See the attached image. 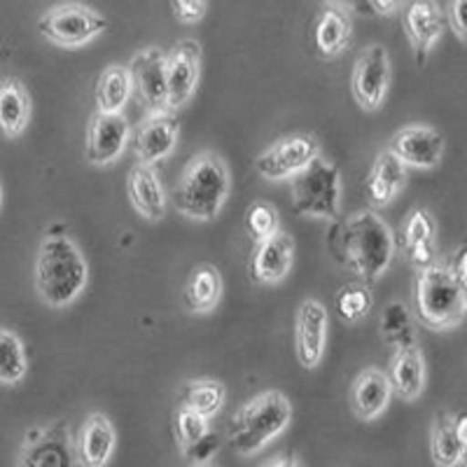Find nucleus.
<instances>
[{"mask_svg":"<svg viewBox=\"0 0 467 467\" xmlns=\"http://www.w3.org/2000/svg\"><path fill=\"white\" fill-rule=\"evenodd\" d=\"M327 245L335 260L353 271L365 285L377 283L398 253L393 229L374 211H358L344 223H335Z\"/></svg>","mask_w":467,"mask_h":467,"instance_id":"1","label":"nucleus"},{"mask_svg":"<svg viewBox=\"0 0 467 467\" xmlns=\"http://www.w3.org/2000/svg\"><path fill=\"white\" fill-rule=\"evenodd\" d=\"M87 281L89 266L78 244L61 229H49L37 245V297L52 308H66L85 292Z\"/></svg>","mask_w":467,"mask_h":467,"instance_id":"2","label":"nucleus"},{"mask_svg":"<svg viewBox=\"0 0 467 467\" xmlns=\"http://www.w3.org/2000/svg\"><path fill=\"white\" fill-rule=\"evenodd\" d=\"M232 192V175L218 152L202 150L192 157L173 187V208L197 223H211L220 215Z\"/></svg>","mask_w":467,"mask_h":467,"instance_id":"3","label":"nucleus"},{"mask_svg":"<svg viewBox=\"0 0 467 467\" xmlns=\"http://www.w3.org/2000/svg\"><path fill=\"white\" fill-rule=\"evenodd\" d=\"M292 402L281 390H265L245 402L229 423V446L241 458H253L287 431Z\"/></svg>","mask_w":467,"mask_h":467,"instance_id":"4","label":"nucleus"},{"mask_svg":"<svg viewBox=\"0 0 467 467\" xmlns=\"http://www.w3.org/2000/svg\"><path fill=\"white\" fill-rule=\"evenodd\" d=\"M414 314L423 327L444 332L462 323L467 314L465 299L446 262H435L419 271L414 285Z\"/></svg>","mask_w":467,"mask_h":467,"instance_id":"5","label":"nucleus"},{"mask_svg":"<svg viewBox=\"0 0 467 467\" xmlns=\"http://www.w3.org/2000/svg\"><path fill=\"white\" fill-rule=\"evenodd\" d=\"M295 213L302 218H320L339 223L341 171L332 160L320 154L304 173L290 181Z\"/></svg>","mask_w":467,"mask_h":467,"instance_id":"6","label":"nucleus"},{"mask_svg":"<svg viewBox=\"0 0 467 467\" xmlns=\"http://www.w3.org/2000/svg\"><path fill=\"white\" fill-rule=\"evenodd\" d=\"M108 19L82 3L52 5L37 19V33L61 49H80L106 33Z\"/></svg>","mask_w":467,"mask_h":467,"instance_id":"7","label":"nucleus"},{"mask_svg":"<svg viewBox=\"0 0 467 467\" xmlns=\"http://www.w3.org/2000/svg\"><path fill=\"white\" fill-rule=\"evenodd\" d=\"M320 157V140L314 133H290L269 145L255 160V171L266 181H292Z\"/></svg>","mask_w":467,"mask_h":467,"instance_id":"8","label":"nucleus"},{"mask_svg":"<svg viewBox=\"0 0 467 467\" xmlns=\"http://www.w3.org/2000/svg\"><path fill=\"white\" fill-rule=\"evenodd\" d=\"M16 467H80L68 423L31 428L19 449Z\"/></svg>","mask_w":467,"mask_h":467,"instance_id":"9","label":"nucleus"},{"mask_svg":"<svg viewBox=\"0 0 467 467\" xmlns=\"http://www.w3.org/2000/svg\"><path fill=\"white\" fill-rule=\"evenodd\" d=\"M390 87V58L383 45H367L356 58L350 75V91L358 106L374 112L383 106Z\"/></svg>","mask_w":467,"mask_h":467,"instance_id":"10","label":"nucleus"},{"mask_svg":"<svg viewBox=\"0 0 467 467\" xmlns=\"http://www.w3.org/2000/svg\"><path fill=\"white\" fill-rule=\"evenodd\" d=\"M129 140H131V124L124 112L122 115L94 112L89 127H87L85 160L99 169L115 164Z\"/></svg>","mask_w":467,"mask_h":467,"instance_id":"11","label":"nucleus"},{"mask_svg":"<svg viewBox=\"0 0 467 467\" xmlns=\"http://www.w3.org/2000/svg\"><path fill=\"white\" fill-rule=\"evenodd\" d=\"M202 78V45L197 40H181L166 57V80H169V110H182L197 94Z\"/></svg>","mask_w":467,"mask_h":467,"instance_id":"12","label":"nucleus"},{"mask_svg":"<svg viewBox=\"0 0 467 467\" xmlns=\"http://www.w3.org/2000/svg\"><path fill=\"white\" fill-rule=\"evenodd\" d=\"M178 136H181V122L175 112H148L133 133V154L139 160L136 164L154 166L169 160L178 143Z\"/></svg>","mask_w":467,"mask_h":467,"instance_id":"13","label":"nucleus"},{"mask_svg":"<svg viewBox=\"0 0 467 467\" xmlns=\"http://www.w3.org/2000/svg\"><path fill=\"white\" fill-rule=\"evenodd\" d=\"M386 150L407 169L431 171L437 169L441 161L444 136L432 127L411 124V127H402L400 131H395Z\"/></svg>","mask_w":467,"mask_h":467,"instance_id":"14","label":"nucleus"},{"mask_svg":"<svg viewBox=\"0 0 467 467\" xmlns=\"http://www.w3.org/2000/svg\"><path fill=\"white\" fill-rule=\"evenodd\" d=\"M133 91L139 94L148 112L169 110V80H166V54L160 47H145L129 61Z\"/></svg>","mask_w":467,"mask_h":467,"instance_id":"15","label":"nucleus"},{"mask_svg":"<svg viewBox=\"0 0 467 467\" xmlns=\"http://www.w3.org/2000/svg\"><path fill=\"white\" fill-rule=\"evenodd\" d=\"M327 327V308L314 297L304 299L297 308V320H295V350L304 369H316L323 362Z\"/></svg>","mask_w":467,"mask_h":467,"instance_id":"16","label":"nucleus"},{"mask_svg":"<svg viewBox=\"0 0 467 467\" xmlns=\"http://www.w3.org/2000/svg\"><path fill=\"white\" fill-rule=\"evenodd\" d=\"M295 262V239L285 229L255 245L248 262V276L257 285H278L285 281Z\"/></svg>","mask_w":467,"mask_h":467,"instance_id":"17","label":"nucleus"},{"mask_svg":"<svg viewBox=\"0 0 467 467\" xmlns=\"http://www.w3.org/2000/svg\"><path fill=\"white\" fill-rule=\"evenodd\" d=\"M402 24L409 43L414 47L416 64L423 66L428 54L432 52V47H435L437 40L444 33V12H441L437 3H431V0H416V3L404 5Z\"/></svg>","mask_w":467,"mask_h":467,"instance_id":"18","label":"nucleus"},{"mask_svg":"<svg viewBox=\"0 0 467 467\" xmlns=\"http://www.w3.org/2000/svg\"><path fill=\"white\" fill-rule=\"evenodd\" d=\"M117 449V431L103 411H91L75 435V453L80 467H106Z\"/></svg>","mask_w":467,"mask_h":467,"instance_id":"19","label":"nucleus"},{"mask_svg":"<svg viewBox=\"0 0 467 467\" xmlns=\"http://www.w3.org/2000/svg\"><path fill=\"white\" fill-rule=\"evenodd\" d=\"M127 194L133 211L148 223H161L169 211V194H166L161 178L154 166L133 164L127 175Z\"/></svg>","mask_w":467,"mask_h":467,"instance_id":"20","label":"nucleus"},{"mask_svg":"<svg viewBox=\"0 0 467 467\" xmlns=\"http://www.w3.org/2000/svg\"><path fill=\"white\" fill-rule=\"evenodd\" d=\"M393 398V383L386 372L367 367L353 379L350 386V411L362 423H372L383 414Z\"/></svg>","mask_w":467,"mask_h":467,"instance_id":"21","label":"nucleus"},{"mask_svg":"<svg viewBox=\"0 0 467 467\" xmlns=\"http://www.w3.org/2000/svg\"><path fill=\"white\" fill-rule=\"evenodd\" d=\"M435 232V220L425 208H414L404 220L402 232H400V248L416 271L428 269L437 262Z\"/></svg>","mask_w":467,"mask_h":467,"instance_id":"22","label":"nucleus"},{"mask_svg":"<svg viewBox=\"0 0 467 467\" xmlns=\"http://www.w3.org/2000/svg\"><path fill=\"white\" fill-rule=\"evenodd\" d=\"M350 37H353V22H350L348 10L341 3H325L314 28V45L318 57L332 61L348 49Z\"/></svg>","mask_w":467,"mask_h":467,"instance_id":"23","label":"nucleus"},{"mask_svg":"<svg viewBox=\"0 0 467 467\" xmlns=\"http://www.w3.org/2000/svg\"><path fill=\"white\" fill-rule=\"evenodd\" d=\"M33 101L26 85L19 78L0 80V136L16 140L31 124Z\"/></svg>","mask_w":467,"mask_h":467,"instance_id":"24","label":"nucleus"},{"mask_svg":"<svg viewBox=\"0 0 467 467\" xmlns=\"http://www.w3.org/2000/svg\"><path fill=\"white\" fill-rule=\"evenodd\" d=\"M407 185V166L393 154L383 150L377 154L372 169L367 173L365 192L374 208H386L398 199L400 192Z\"/></svg>","mask_w":467,"mask_h":467,"instance_id":"25","label":"nucleus"},{"mask_svg":"<svg viewBox=\"0 0 467 467\" xmlns=\"http://www.w3.org/2000/svg\"><path fill=\"white\" fill-rule=\"evenodd\" d=\"M425 358L419 344L404 346L398 348L390 358V369H388V379L393 383V393L404 402H414L420 398L425 388Z\"/></svg>","mask_w":467,"mask_h":467,"instance_id":"26","label":"nucleus"},{"mask_svg":"<svg viewBox=\"0 0 467 467\" xmlns=\"http://www.w3.org/2000/svg\"><path fill=\"white\" fill-rule=\"evenodd\" d=\"M224 283L223 274L215 265H199L192 271L190 278L185 283V306L190 314L194 316H208L218 308L220 299H223Z\"/></svg>","mask_w":467,"mask_h":467,"instance_id":"27","label":"nucleus"},{"mask_svg":"<svg viewBox=\"0 0 467 467\" xmlns=\"http://www.w3.org/2000/svg\"><path fill=\"white\" fill-rule=\"evenodd\" d=\"M133 96V78L129 66L110 64L96 82V112L122 115Z\"/></svg>","mask_w":467,"mask_h":467,"instance_id":"28","label":"nucleus"},{"mask_svg":"<svg viewBox=\"0 0 467 467\" xmlns=\"http://www.w3.org/2000/svg\"><path fill=\"white\" fill-rule=\"evenodd\" d=\"M431 456L437 467L465 465V446L456 432V416L437 411L431 428Z\"/></svg>","mask_w":467,"mask_h":467,"instance_id":"29","label":"nucleus"},{"mask_svg":"<svg viewBox=\"0 0 467 467\" xmlns=\"http://www.w3.org/2000/svg\"><path fill=\"white\" fill-rule=\"evenodd\" d=\"M227 402V388L218 379H192L181 388V407L211 420Z\"/></svg>","mask_w":467,"mask_h":467,"instance_id":"30","label":"nucleus"},{"mask_svg":"<svg viewBox=\"0 0 467 467\" xmlns=\"http://www.w3.org/2000/svg\"><path fill=\"white\" fill-rule=\"evenodd\" d=\"M379 329H381V339L388 346H395V350L416 344L414 316L407 308V304L398 302V299H393V302H388L383 306Z\"/></svg>","mask_w":467,"mask_h":467,"instance_id":"31","label":"nucleus"},{"mask_svg":"<svg viewBox=\"0 0 467 467\" xmlns=\"http://www.w3.org/2000/svg\"><path fill=\"white\" fill-rule=\"evenodd\" d=\"M28 372V356L22 337L7 327H0V383L16 386Z\"/></svg>","mask_w":467,"mask_h":467,"instance_id":"32","label":"nucleus"},{"mask_svg":"<svg viewBox=\"0 0 467 467\" xmlns=\"http://www.w3.org/2000/svg\"><path fill=\"white\" fill-rule=\"evenodd\" d=\"M335 304L339 318L348 325H356L369 316L374 304V295L372 290H369V285H365V283H348V285H344L339 290Z\"/></svg>","mask_w":467,"mask_h":467,"instance_id":"33","label":"nucleus"},{"mask_svg":"<svg viewBox=\"0 0 467 467\" xmlns=\"http://www.w3.org/2000/svg\"><path fill=\"white\" fill-rule=\"evenodd\" d=\"M208 432H211V420L178 404V409H175L173 414V437L175 444H178V451H181L182 456H185L190 449H194Z\"/></svg>","mask_w":467,"mask_h":467,"instance_id":"34","label":"nucleus"},{"mask_svg":"<svg viewBox=\"0 0 467 467\" xmlns=\"http://www.w3.org/2000/svg\"><path fill=\"white\" fill-rule=\"evenodd\" d=\"M245 232L255 245L276 236L281 232V215H278L276 206L269 202L250 203L245 211Z\"/></svg>","mask_w":467,"mask_h":467,"instance_id":"35","label":"nucleus"},{"mask_svg":"<svg viewBox=\"0 0 467 467\" xmlns=\"http://www.w3.org/2000/svg\"><path fill=\"white\" fill-rule=\"evenodd\" d=\"M218 451H220V435L215 431H211L202 441H199L197 446H194V449H190V451H187L182 458H187L192 465H211L213 458H215V453Z\"/></svg>","mask_w":467,"mask_h":467,"instance_id":"36","label":"nucleus"},{"mask_svg":"<svg viewBox=\"0 0 467 467\" xmlns=\"http://www.w3.org/2000/svg\"><path fill=\"white\" fill-rule=\"evenodd\" d=\"M171 12L181 24H197L206 16L208 3L206 0H175L171 3Z\"/></svg>","mask_w":467,"mask_h":467,"instance_id":"37","label":"nucleus"},{"mask_svg":"<svg viewBox=\"0 0 467 467\" xmlns=\"http://www.w3.org/2000/svg\"><path fill=\"white\" fill-rule=\"evenodd\" d=\"M446 7H449L446 10L449 26L453 28L461 43H467V0H451Z\"/></svg>","mask_w":467,"mask_h":467,"instance_id":"38","label":"nucleus"},{"mask_svg":"<svg viewBox=\"0 0 467 467\" xmlns=\"http://www.w3.org/2000/svg\"><path fill=\"white\" fill-rule=\"evenodd\" d=\"M344 7H353L358 15H369V16H386L393 15L400 7L395 0H360V3H341Z\"/></svg>","mask_w":467,"mask_h":467,"instance_id":"39","label":"nucleus"},{"mask_svg":"<svg viewBox=\"0 0 467 467\" xmlns=\"http://www.w3.org/2000/svg\"><path fill=\"white\" fill-rule=\"evenodd\" d=\"M449 269H451L453 278H456L458 287L462 292V299H465V306H467V241L461 245V248L453 253L451 262H446Z\"/></svg>","mask_w":467,"mask_h":467,"instance_id":"40","label":"nucleus"},{"mask_svg":"<svg viewBox=\"0 0 467 467\" xmlns=\"http://www.w3.org/2000/svg\"><path fill=\"white\" fill-rule=\"evenodd\" d=\"M262 467H302L299 465V458L295 453H278L271 461H266Z\"/></svg>","mask_w":467,"mask_h":467,"instance_id":"41","label":"nucleus"},{"mask_svg":"<svg viewBox=\"0 0 467 467\" xmlns=\"http://www.w3.org/2000/svg\"><path fill=\"white\" fill-rule=\"evenodd\" d=\"M456 432L461 444L465 446V465H467V414L456 416Z\"/></svg>","mask_w":467,"mask_h":467,"instance_id":"42","label":"nucleus"},{"mask_svg":"<svg viewBox=\"0 0 467 467\" xmlns=\"http://www.w3.org/2000/svg\"><path fill=\"white\" fill-rule=\"evenodd\" d=\"M190 467H218L215 462H211V465H190Z\"/></svg>","mask_w":467,"mask_h":467,"instance_id":"43","label":"nucleus"},{"mask_svg":"<svg viewBox=\"0 0 467 467\" xmlns=\"http://www.w3.org/2000/svg\"><path fill=\"white\" fill-rule=\"evenodd\" d=\"M0 208H3V185H0Z\"/></svg>","mask_w":467,"mask_h":467,"instance_id":"44","label":"nucleus"}]
</instances>
